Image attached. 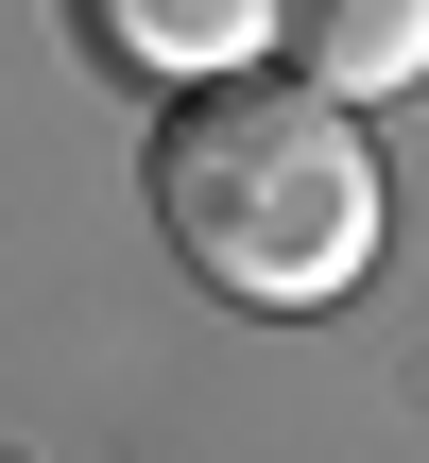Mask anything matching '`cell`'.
I'll use <instances>...</instances> for the list:
<instances>
[{
	"label": "cell",
	"instance_id": "cell-2",
	"mask_svg": "<svg viewBox=\"0 0 429 463\" xmlns=\"http://www.w3.org/2000/svg\"><path fill=\"white\" fill-rule=\"evenodd\" d=\"M69 34L138 86H224L241 52H275V0H69Z\"/></svg>",
	"mask_w": 429,
	"mask_h": 463
},
{
	"label": "cell",
	"instance_id": "cell-3",
	"mask_svg": "<svg viewBox=\"0 0 429 463\" xmlns=\"http://www.w3.org/2000/svg\"><path fill=\"white\" fill-rule=\"evenodd\" d=\"M275 52L327 103H396V86H429V0H275Z\"/></svg>",
	"mask_w": 429,
	"mask_h": 463
},
{
	"label": "cell",
	"instance_id": "cell-1",
	"mask_svg": "<svg viewBox=\"0 0 429 463\" xmlns=\"http://www.w3.org/2000/svg\"><path fill=\"white\" fill-rule=\"evenodd\" d=\"M155 223L206 292L241 309H327L361 292L378 258V137L361 103H327L310 69H224V86H172L155 120Z\"/></svg>",
	"mask_w": 429,
	"mask_h": 463
}]
</instances>
